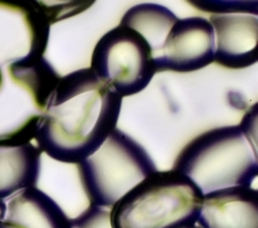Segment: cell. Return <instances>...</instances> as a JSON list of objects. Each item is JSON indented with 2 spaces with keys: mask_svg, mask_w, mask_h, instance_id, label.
<instances>
[{
  "mask_svg": "<svg viewBox=\"0 0 258 228\" xmlns=\"http://www.w3.org/2000/svg\"><path fill=\"white\" fill-rule=\"evenodd\" d=\"M72 228H113L111 209L91 205L75 219H70Z\"/></svg>",
  "mask_w": 258,
  "mask_h": 228,
  "instance_id": "obj_13",
  "label": "cell"
},
{
  "mask_svg": "<svg viewBox=\"0 0 258 228\" xmlns=\"http://www.w3.org/2000/svg\"><path fill=\"white\" fill-rule=\"evenodd\" d=\"M194 228H197V227H194Z\"/></svg>",
  "mask_w": 258,
  "mask_h": 228,
  "instance_id": "obj_15",
  "label": "cell"
},
{
  "mask_svg": "<svg viewBox=\"0 0 258 228\" xmlns=\"http://www.w3.org/2000/svg\"><path fill=\"white\" fill-rule=\"evenodd\" d=\"M197 228H258V192L232 187L203 195Z\"/></svg>",
  "mask_w": 258,
  "mask_h": 228,
  "instance_id": "obj_9",
  "label": "cell"
},
{
  "mask_svg": "<svg viewBox=\"0 0 258 228\" xmlns=\"http://www.w3.org/2000/svg\"><path fill=\"white\" fill-rule=\"evenodd\" d=\"M122 101L90 68L60 77L37 125V147L57 162L81 163L117 128Z\"/></svg>",
  "mask_w": 258,
  "mask_h": 228,
  "instance_id": "obj_1",
  "label": "cell"
},
{
  "mask_svg": "<svg viewBox=\"0 0 258 228\" xmlns=\"http://www.w3.org/2000/svg\"><path fill=\"white\" fill-rule=\"evenodd\" d=\"M77 165L91 205L109 209L156 171V165L146 149L118 128Z\"/></svg>",
  "mask_w": 258,
  "mask_h": 228,
  "instance_id": "obj_4",
  "label": "cell"
},
{
  "mask_svg": "<svg viewBox=\"0 0 258 228\" xmlns=\"http://www.w3.org/2000/svg\"><path fill=\"white\" fill-rule=\"evenodd\" d=\"M90 69L122 98L144 91L156 73L147 41L122 24L98 40Z\"/></svg>",
  "mask_w": 258,
  "mask_h": 228,
  "instance_id": "obj_5",
  "label": "cell"
},
{
  "mask_svg": "<svg viewBox=\"0 0 258 228\" xmlns=\"http://www.w3.org/2000/svg\"><path fill=\"white\" fill-rule=\"evenodd\" d=\"M0 228H72V223L51 196L33 187L0 200Z\"/></svg>",
  "mask_w": 258,
  "mask_h": 228,
  "instance_id": "obj_10",
  "label": "cell"
},
{
  "mask_svg": "<svg viewBox=\"0 0 258 228\" xmlns=\"http://www.w3.org/2000/svg\"><path fill=\"white\" fill-rule=\"evenodd\" d=\"M243 121L203 132L181 149L172 170L205 195L232 187H251L258 176L257 134Z\"/></svg>",
  "mask_w": 258,
  "mask_h": 228,
  "instance_id": "obj_2",
  "label": "cell"
},
{
  "mask_svg": "<svg viewBox=\"0 0 258 228\" xmlns=\"http://www.w3.org/2000/svg\"><path fill=\"white\" fill-rule=\"evenodd\" d=\"M2 83H3V70L0 69V86H2Z\"/></svg>",
  "mask_w": 258,
  "mask_h": 228,
  "instance_id": "obj_14",
  "label": "cell"
},
{
  "mask_svg": "<svg viewBox=\"0 0 258 228\" xmlns=\"http://www.w3.org/2000/svg\"><path fill=\"white\" fill-rule=\"evenodd\" d=\"M177 20L169 8L159 4H139L124 14L119 24L143 36L151 47L153 57L161 49Z\"/></svg>",
  "mask_w": 258,
  "mask_h": 228,
  "instance_id": "obj_12",
  "label": "cell"
},
{
  "mask_svg": "<svg viewBox=\"0 0 258 228\" xmlns=\"http://www.w3.org/2000/svg\"><path fill=\"white\" fill-rule=\"evenodd\" d=\"M41 150L31 141L0 139V200L38 182Z\"/></svg>",
  "mask_w": 258,
  "mask_h": 228,
  "instance_id": "obj_11",
  "label": "cell"
},
{
  "mask_svg": "<svg viewBox=\"0 0 258 228\" xmlns=\"http://www.w3.org/2000/svg\"><path fill=\"white\" fill-rule=\"evenodd\" d=\"M214 56V29L207 19L192 16L174 22L153 62L156 72H190L211 64Z\"/></svg>",
  "mask_w": 258,
  "mask_h": 228,
  "instance_id": "obj_7",
  "label": "cell"
},
{
  "mask_svg": "<svg viewBox=\"0 0 258 228\" xmlns=\"http://www.w3.org/2000/svg\"><path fill=\"white\" fill-rule=\"evenodd\" d=\"M203 194L174 170L156 171L111 208L113 228H194Z\"/></svg>",
  "mask_w": 258,
  "mask_h": 228,
  "instance_id": "obj_3",
  "label": "cell"
},
{
  "mask_svg": "<svg viewBox=\"0 0 258 228\" xmlns=\"http://www.w3.org/2000/svg\"><path fill=\"white\" fill-rule=\"evenodd\" d=\"M214 62L228 69H243L258 60V19L255 12L212 14Z\"/></svg>",
  "mask_w": 258,
  "mask_h": 228,
  "instance_id": "obj_8",
  "label": "cell"
},
{
  "mask_svg": "<svg viewBox=\"0 0 258 228\" xmlns=\"http://www.w3.org/2000/svg\"><path fill=\"white\" fill-rule=\"evenodd\" d=\"M51 24L39 3L0 2V69L43 57Z\"/></svg>",
  "mask_w": 258,
  "mask_h": 228,
  "instance_id": "obj_6",
  "label": "cell"
}]
</instances>
